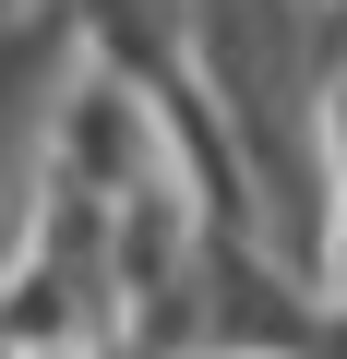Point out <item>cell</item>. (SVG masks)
I'll list each match as a JSON object with an SVG mask.
<instances>
[{
  "instance_id": "obj_1",
  "label": "cell",
  "mask_w": 347,
  "mask_h": 359,
  "mask_svg": "<svg viewBox=\"0 0 347 359\" xmlns=\"http://www.w3.org/2000/svg\"><path fill=\"white\" fill-rule=\"evenodd\" d=\"M0 13H13V0H0Z\"/></svg>"
}]
</instances>
